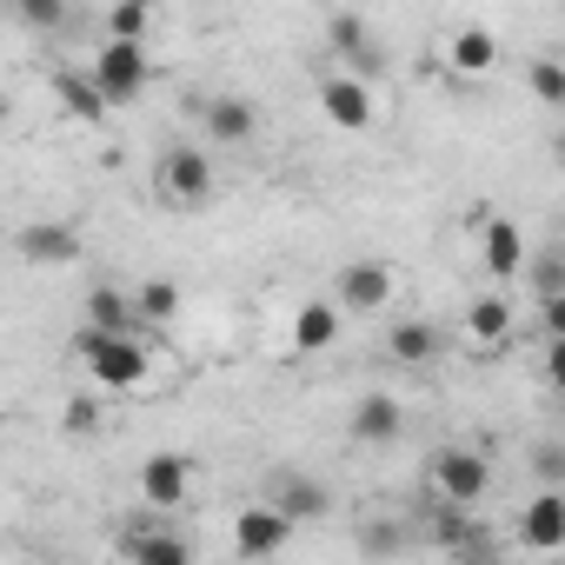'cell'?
Segmentation results:
<instances>
[{
  "label": "cell",
  "mask_w": 565,
  "mask_h": 565,
  "mask_svg": "<svg viewBox=\"0 0 565 565\" xmlns=\"http://www.w3.org/2000/svg\"><path fill=\"white\" fill-rule=\"evenodd\" d=\"M347 433H353V446H393V439L406 433V399H393V393H360L353 413H347Z\"/></svg>",
  "instance_id": "4fadbf2b"
},
{
  "label": "cell",
  "mask_w": 565,
  "mask_h": 565,
  "mask_svg": "<svg viewBox=\"0 0 565 565\" xmlns=\"http://www.w3.org/2000/svg\"><path fill=\"white\" fill-rule=\"evenodd\" d=\"M525 87H532L539 107H565V67H558V54H539L525 67Z\"/></svg>",
  "instance_id": "d4e9b609"
},
{
  "label": "cell",
  "mask_w": 565,
  "mask_h": 565,
  "mask_svg": "<svg viewBox=\"0 0 565 565\" xmlns=\"http://www.w3.org/2000/svg\"><path fill=\"white\" fill-rule=\"evenodd\" d=\"M512 539H519L525 552L552 558V552L565 545V499H558V492H532V499L519 505V525H512Z\"/></svg>",
  "instance_id": "5bb4252c"
},
{
  "label": "cell",
  "mask_w": 565,
  "mask_h": 565,
  "mask_svg": "<svg viewBox=\"0 0 565 565\" xmlns=\"http://www.w3.org/2000/svg\"><path fill=\"white\" fill-rule=\"evenodd\" d=\"M459 565H505V558L492 545H472V552H459Z\"/></svg>",
  "instance_id": "4dcf8cb0"
},
{
  "label": "cell",
  "mask_w": 565,
  "mask_h": 565,
  "mask_svg": "<svg viewBox=\"0 0 565 565\" xmlns=\"http://www.w3.org/2000/svg\"><path fill=\"white\" fill-rule=\"evenodd\" d=\"M512 327H519V307H512L505 294H486V300L466 307V320H459V347L479 353V360H492V353L512 347Z\"/></svg>",
  "instance_id": "9c48e42d"
},
{
  "label": "cell",
  "mask_w": 565,
  "mask_h": 565,
  "mask_svg": "<svg viewBox=\"0 0 565 565\" xmlns=\"http://www.w3.org/2000/svg\"><path fill=\"white\" fill-rule=\"evenodd\" d=\"M94 419H100V406H87V399L67 406V433H94Z\"/></svg>",
  "instance_id": "f546056e"
},
{
  "label": "cell",
  "mask_w": 565,
  "mask_h": 565,
  "mask_svg": "<svg viewBox=\"0 0 565 565\" xmlns=\"http://www.w3.org/2000/svg\"><path fill=\"white\" fill-rule=\"evenodd\" d=\"M320 114H327V127H340V134H366L373 120H380V100H373V81H353V74H327L320 81Z\"/></svg>",
  "instance_id": "ba28073f"
},
{
  "label": "cell",
  "mask_w": 565,
  "mask_h": 565,
  "mask_svg": "<svg viewBox=\"0 0 565 565\" xmlns=\"http://www.w3.org/2000/svg\"><path fill=\"white\" fill-rule=\"evenodd\" d=\"M153 8L147 0H114V8L100 14V28H107V41H120V47H147V34H153Z\"/></svg>",
  "instance_id": "7402d4cb"
},
{
  "label": "cell",
  "mask_w": 565,
  "mask_h": 565,
  "mask_svg": "<svg viewBox=\"0 0 565 565\" xmlns=\"http://www.w3.org/2000/svg\"><path fill=\"white\" fill-rule=\"evenodd\" d=\"M21 253H28L34 266H74V259H81V233H74V226L41 220V226H28V233H21Z\"/></svg>",
  "instance_id": "ffe728a7"
},
{
  "label": "cell",
  "mask_w": 565,
  "mask_h": 565,
  "mask_svg": "<svg viewBox=\"0 0 565 565\" xmlns=\"http://www.w3.org/2000/svg\"><path fill=\"white\" fill-rule=\"evenodd\" d=\"M87 87L100 94V107H127V100H140L147 94V81H153V67H147V47H120V41H100L94 54H87Z\"/></svg>",
  "instance_id": "277c9868"
},
{
  "label": "cell",
  "mask_w": 565,
  "mask_h": 565,
  "mask_svg": "<svg viewBox=\"0 0 565 565\" xmlns=\"http://www.w3.org/2000/svg\"><path fill=\"white\" fill-rule=\"evenodd\" d=\"M294 532H300V525H287L266 499H259V505H239V519H233V545H239L246 565H253V558H273V552H287Z\"/></svg>",
  "instance_id": "7c38bea8"
},
{
  "label": "cell",
  "mask_w": 565,
  "mask_h": 565,
  "mask_svg": "<svg viewBox=\"0 0 565 565\" xmlns=\"http://www.w3.org/2000/svg\"><path fill=\"white\" fill-rule=\"evenodd\" d=\"M193 479H200V466H193L186 452H147L140 472H134L140 505H153V512H180V505L193 499Z\"/></svg>",
  "instance_id": "8992f818"
},
{
  "label": "cell",
  "mask_w": 565,
  "mask_h": 565,
  "mask_svg": "<svg viewBox=\"0 0 565 565\" xmlns=\"http://www.w3.org/2000/svg\"><path fill=\"white\" fill-rule=\"evenodd\" d=\"M127 300H134V327H167L180 313V287H173V279H140Z\"/></svg>",
  "instance_id": "603a6c76"
},
{
  "label": "cell",
  "mask_w": 565,
  "mask_h": 565,
  "mask_svg": "<svg viewBox=\"0 0 565 565\" xmlns=\"http://www.w3.org/2000/svg\"><path fill=\"white\" fill-rule=\"evenodd\" d=\"M340 327H347V313H340L333 300H307V307L294 313V353H327V347L340 340Z\"/></svg>",
  "instance_id": "d6986e66"
},
{
  "label": "cell",
  "mask_w": 565,
  "mask_h": 565,
  "mask_svg": "<svg viewBox=\"0 0 565 565\" xmlns=\"http://www.w3.org/2000/svg\"><path fill=\"white\" fill-rule=\"evenodd\" d=\"M266 505L287 519V525H313V519H327V512H333V492H327L320 479H307V472H273Z\"/></svg>",
  "instance_id": "30bf717a"
},
{
  "label": "cell",
  "mask_w": 565,
  "mask_h": 565,
  "mask_svg": "<svg viewBox=\"0 0 565 565\" xmlns=\"http://www.w3.org/2000/svg\"><path fill=\"white\" fill-rule=\"evenodd\" d=\"M14 21L47 34V28H61V21H67V8H61V0H21V8H14Z\"/></svg>",
  "instance_id": "83f0119b"
},
{
  "label": "cell",
  "mask_w": 565,
  "mask_h": 565,
  "mask_svg": "<svg viewBox=\"0 0 565 565\" xmlns=\"http://www.w3.org/2000/svg\"><path fill=\"white\" fill-rule=\"evenodd\" d=\"M406 539L393 532V525H366V539H360V552H373V558H386V552H399Z\"/></svg>",
  "instance_id": "f1b7e54d"
},
{
  "label": "cell",
  "mask_w": 565,
  "mask_h": 565,
  "mask_svg": "<svg viewBox=\"0 0 565 565\" xmlns=\"http://www.w3.org/2000/svg\"><path fill=\"white\" fill-rule=\"evenodd\" d=\"M0 120H8V100H0Z\"/></svg>",
  "instance_id": "1f68e13d"
},
{
  "label": "cell",
  "mask_w": 565,
  "mask_h": 565,
  "mask_svg": "<svg viewBox=\"0 0 565 565\" xmlns=\"http://www.w3.org/2000/svg\"><path fill=\"white\" fill-rule=\"evenodd\" d=\"M479 266L492 279H519L525 273V233L512 213H479Z\"/></svg>",
  "instance_id": "8fae6325"
},
{
  "label": "cell",
  "mask_w": 565,
  "mask_h": 565,
  "mask_svg": "<svg viewBox=\"0 0 565 565\" xmlns=\"http://www.w3.org/2000/svg\"><path fill=\"white\" fill-rule=\"evenodd\" d=\"M439 327L433 320H393L386 327V360H399V366H433L439 360Z\"/></svg>",
  "instance_id": "ac0fdd59"
},
{
  "label": "cell",
  "mask_w": 565,
  "mask_h": 565,
  "mask_svg": "<svg viewBox=\"0 0 565 565\" xmlns=\"http://www.w3.org/2000/svg\"><path fill=\"white\" fill-rule=\"evenodd\" d=\"M433 545H446V552H472V545H486V539H479V519H472V512L439 505V512H433Z\"/></svg>",
  "instance_id": "cb8c5ba5"
},
{
  "label": "cell",
  "mask_w": 565,
  "mask_h": 565,
  "mask_svg": "<svg viewBox=\"0 0 565 565\" xmlns=\"http://www.w3.org/2000/svg\"><path fill=\"white\" fill-rule=\"evenodd\" d=\"M532 472H539V492H558V479H565V446L545 439V446L532 452Z\"/></svg>",
  "instance_id": "4316f807"
},
{
  "label": "cell",
  "mask_w": 565,
  "mask_h": 565,
  "mask_svg": "<svg viewBox=\"0 0 565 565\" xmlns=\"http://www.w3.org/2000/svg\"><path fill=\"white\" fill-rule=\"evenodd\" d=\"M74 360L87 366V380H94L100 393H140V386L153 380V347H147L140 333H87V327H81Z\"/></svg>",
  "instance_id": "6da1fadb"
},
{
  "label": "cell",
  "mask_w": 565,
  "mask_h": 565,
  "mask_svg": "<svg viewBox=\"0 0 565 565\" xmlns=\"http://www.w3.org/2000/svg\"><path fill=\"white\" fill-rule=\"evenodd\" d=\"M426 492L433 505H452V512H472L486 492H492V459L479 446H439L426 459Z\"/></svg>",
  "instance_id": "7a4b0ae2"
},
{
  "label": "cell",
  "mask_w": 565,
  "mask_h": 565,
  "mask_svg": "<svg viewBox=\"0 0 565 565\" xmlns=\"http://www.w3.org/2000/svg\"><path fill=\"white\" fill-rule=\"evenodd\" d=\"M120 558L127 565H193V545L173 525H127L120 532Z\"/></svg>",
  "instance_id": "2e32d148"
},
{
  "label": "cell",
  "mask_w": 565,
  "mask_h": 565,
  "mask_svg": "<svg viewBox=\"0 0 565 565\" xmlns=\"http://www.w3.org/2000/svg\"><path fill=\"white\" fill-rule=\"evenodd\" d=\"M213 186H220V173H213V160L200 147H167L153 160V200L173 206V213H200L213 200Z\"/></svg>",
  "instance_id": "3957f363"
},
{
  "label": "cell",
  "mask_w": 565,
  "mask_h": 565,
  "mask_svg": "<svg viewBox=\"0 0 565 565\" xmlns=\"http://www.w3.org/2000/svg\"><path fill=\"white\" fill-rule=\"evenodd\" d=\"M81 320H87V333H140L127 287H94V294L81 300Z\"/></svg>",
  "instance_id": "44dd1931"
},
{
  "label": "cell",
  "mask_w": 565,
  "mask_h": 565,
  "mask_svg": "<svg viewBox=\"0 0 565 565\" xmlns=\"http://www.w3.org/2000/svg\"><path fill=\"white\" fill-rule=\"evenodd\" d=\"M327 47L340 54V74H353V81H373V74H380L373 28H366L360 14H327Z\"/></svg>",
  "instance_id": "9a60e30c"
},
{
  "label": "cell",
  "mask_w": 565,
  "mask_h": 565,
  "mask_svg": "<svg viewBox=\"0 0 565 565\" xmlns=\"http://www.w3.org/2000/svg\"><path fill=\"white\" fill-rule=\"evenodd\" d=\"M439 67H446L452 81H486V74L499 67V34L479 28V21L446 28V34H439Z\"/></svg>",
  "instance_id": "52a82bcc"
},
{
  "label": "cell",
  "mask_w": 565,
  "mask_h": 565,
  "mask_svg": "<svg viewBox=\"0 0 565 565\" xmlns=\"http://www.w3.org/2000/svg\"><path fill=\"white\" fill-rule=\"evenodd\" d=\"M393 300H399V279H393L386 259H353V266H340V279H333V307L353 313V320L386 313Z\"/></svg>",
  "instance_id": "5b68a950"
},
{
  "label": "cell",
  "mask_w": 565,
  "mask_h": 565,
  "mask_svg": "<svg viewBox=\"0 0 565 565\" xmlns=\"http://www.w3.org/2000/svg\"><path fill=\"white\" fill-rule=\"evenodd\" d=\"M200 127H206V140H213V147H246V140L259 134V114H253V100L220 94V100H206V107H200Z\"/></svg>",
  "instance_id": "e0dca14e"
},
{
  "label": "cell",
  "mask_w": 565,
  "mask_h": 565,
  "mask_svg": "<svg viewBox=\"0 0 565 565\" xmlns=\"http://www.w3.org/2000/svg\"><path fill=\"white\" fill-rule=\"evenodd\" d=\"M54 94H61V107H67L74 120H107V107H100V94L87 87V74H54Z\"/></svg>",
  "instance_id": "484cf974"
}]
</instances>
